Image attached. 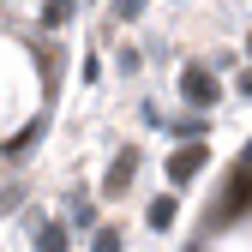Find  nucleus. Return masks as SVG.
<instances>
[{"mask_svg": "<svg viewBox=\"0 0 252 252\" xmlns=\"http://www.w3.org/2000/svg\"><path fill=\"white\" fill-rule=\"evenodd\" d=\"M36 252H66V228H60V222H42L36 228Z\"/></svg>", "mask_w": 252, "mask_h": 252, "instance_id": "20e7f679", "label": "nucleus"}, {"mask_svg": "<svg viewBox=\"0 0 252 252\" xmlns=\"http://www.w3.org/2000/svg\"><path fill=\"white\" fill-rule=\"evenodd\" d=\"M240 90H246V96H252V72H246V78H240Z\"/></svg>", "mask_w": 252, "mask_h": 252, "instance_id": "9d476101", "label": "nucleus"}, {"mask_svg": "<svg viewBox=\"0 0 252 252\" xmlns=\"http://www.w3.org/2000/svg\"><path fill=\"white\" fill-rule=\"evenodd\" d=\"M36 144H42V120H30V132H18L6 150H12V156H24V150H36Z\"/></svg>", "mask_w": 252, "mask_h": 252, "instance_id": "0eeeda50", "label": "nucleus"}, {"mask_svg": "<svg viewBox=\"0 0 252 252\" xmlns=\"http://www.w3.org/2000/svg\"><path fill=\"white\" fill-rule=\"evenodd\" d=\"M90 252H120V234H114V228H96V240H90Z\"/></svg>", "mask_w": 252, "mask_h": 252, "instance_id": "6e6552de", "label": "nucleus"}, {"mask_svg": "<svg viewBox=\"0 0 252 252\" xmlns=\"http://www.w3.org/2000/svg\"><path fill=\"white\" fill-rule=\"evenodd\" d=\"M150 228H174V198H168V192L150 204Z\"/></svg>", "mask_w": 252, "mask_h": 252, "instance_id": "423d86ee", "label": "nucleus"}, {"mask_svg": "<svg viewBox=\"0 0 252 252\" xmlns=\"http://www.w3.org/2000/svg\"><path fill=\"white\" fill-rule=\"evenodd\" d=\"M132 168H138V150H120L114 162H108V180H102V198L126 192V186H132Z\"/></svg>", "mask_w": 252, "mask_h": 252, "instance_id": "f03ea898", "label": "nucleus"}, {"mask_svg": "<svg viewBox=\"0 0 252 252\" xmlns=\"http://www.w3.org/2000/svg\"><path fill=\"white\" fill-rule=\"evenodd\" d=\"M246 48H252V36H246Z\"/></svg>", "mask_w": 252, "mask_h": 252, "instance_id": "9b49d317", "label": "nucleus"}, {"mask_svg": "<svg viewBox=\"0 0 252 252\" xmlns=\"http://www.w3.org/2000/svg\"><path fill=\"white\" fill-rule=\"evenodd\" d=\"M168 132H180L186 144H198V138H204V114H186V120H174Z\"/></svg>", "mask_w": 252, "mask_h": 252, "instance_id": "39448f33", "label": "nucleus"}, {"mask_svg": "<svg viewBox=\"0 0 252 252\" xmlns=\"http://www.w3.org/2000/svg\"><path fill=\"white\" fill-rule=\"evenodd\" d=\"M198 168H204V144H186V150H174V156H168V180H174V186H186Z\"/></svg>", "mask_w": 252, "mask_h": 252, "instance_id": "7ed1b4c3", "label": "nucleus"}, {"mask_svg": "<svg viewBox=\"0 0 252 252\" xmlns=\"http://www.w3.org/2000/svg\"><path fill=\"white\" fill-rule=\"evenodd\" d=\"M180 96H186V102H192V108H210L216 96H222V90H216V78H210L204 66H192V72H186V78H180Z\"/></svg>", "mask_w": 252, "mask_h": 252, "instance_id": "f257e3e1", "label": "nucleus"}, {"mask_svg": "<svg viewBox=\"0 0 252 252\" xmlns=\"http://www.w3.org/2000/svg\"><path fill=\"white\" fill-rule=\"evenodd\" d=\"M42 18H48V24H66V18H72V0H48Z\"/></svg>", "mask_w": 252, "mask_h": 252, "instance_id": "1a4fd4ad", "label": "nucleus"}]
</instances>
